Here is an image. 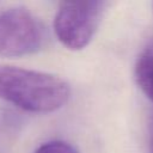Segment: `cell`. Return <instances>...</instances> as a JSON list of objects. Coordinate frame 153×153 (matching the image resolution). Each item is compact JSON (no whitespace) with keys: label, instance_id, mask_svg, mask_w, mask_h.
<instances>
[{"label":"cell","instance_id":"obj_1","mask_svg":"<svg viewBox=\"0 0 153 153\" xmlns=\"http://www.w3.org/2000/svg\"><path fill=\"white\" fill-rule=\"evenodd\" d=\"M68 82L50 73L0 65V99L35 114L61 109L69 98Z\"/></svg>","mask_w":153,"mask_h":153},{"label":"cell","instance_id":"obj_2","mask_svg":"<svg viewBox=\"0 0 153 153\" xmlns=\"http://www.w3.org/2000/svg\"><path fill=\"white\" fill-rule=\"evenodd\" d=\"M105 7L106 2L97 0L62 2L53 24L57 39L71 50L85 48L96 33Z\"/></svg>","mask_w":153,"mask_h":153},{"label":"cell","instance_id":"obj_3","mask_svg":"<svg viewBox=\"0 0 153 153\" xmlns=\"http://www.w3.org/2000/svg\"><path fill=\"white\" fill-rule=\"evenodd\" d=\"M45 41L42 22L27 8L11 7L0 13V56L19 57L38 51Z\"/></svg>","mask_w":153,"mask_h":153},{"label":"cell","instance_id":"obj_4","mask_svg":"<svg viewBox=\"0 0 153 153\" xmlns=\"http://www.w3.org/2000/svg\"><path fill=\"white\" fill-rule=\"evenodd\" d=\"M135 79L140 90L153 102V39L146 44L137 56Z\"/></svg>","mask_w":153,"mask_h":153},{"label":"cell","instance_id":"obj_5","mask_svg":"<svg viewBox=\"0 0 153 153\" xmlns=\"http://www.w3.org/2000/svg\"><path fill=\"white\" fill-rule=\"evenodd\" d=\"M35 153H78V151L68 142L65 141H49L41 145Z\"/></svg>","mask_w":153,"mask_h":153},{"label":"cell","instance_id":"obj_6","mask_svg":"<svg viewBox=\"0 0 153 153\" xmlns=\"http://www.w3.org/2000/svg\"><path fill=\"white\" fill-rule=\"evenodd\" d=\"M149 140H151V145L153 148V117L151 118V122H149Z\"/></svg>","mask_w":153,"mask_h":153}]
</instances>
